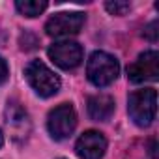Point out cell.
<instances>
[{
    "instance_id": "obj_1",
    "label": "cell",
    "mask_w": 159,
    "mask_h": 159,
    "mask_svg": "<svg viewBox=\"0 0 159 159\" xmlns=\"http://www.w3.org/2000/svg\"><path fill=\"white\" fill-rule=\"evenodd\" d=\"M118 73H120V64L112 54L105 51H96L90 54L88 64H86V75L94 86L98 88L109 86L111 83L116 81Z\"/></svg>"
},
{
    "instance_id": "obj_2",
    "label": "cell",
    "mask_w": 159,
    "mask_h": 159,
    "mask_svg": "<svg viewBox=\"0 0 159 159\" xmlns=\"http://www.w3.org/2000/svg\"><path fill=\"white\" fill-rule=\"evenodd\" d=\"M127 112L139 127H148L155 120L157 112V92L153 88L137 90L129 96Z\"/></svg>"
},
{
    "instance_id": "obj_3",
    "label": "cell",
    "mask_w": 159,
    "mask_h": 159,
    "mask_svg": "<svg viewBox=\"0 0 159 159\" xmlns=\"http://www.w3.org/2000/svg\"><path fill=\"white\" fill-rule=\"evenodd\" d=\"M26 81L30 83V86L34 88V92L41 98H51L54 94H58L60 90V79L54 71H51L43 62L39 60H32L26 69Z\"/></svg>"
},
{
    "instance_id": "obj_4",
    "label": "cell",
    "mask_w": 159,
    "mask_h": 159,
    "mask_svg": "<svg viewBox=\"0 0 159 159\" xmlns=\"http://www.w3.org/2000/svg\"><path fill=\"white\" fill-rule=\"evenodd\" d=\"M77 127V112L71 103H62L54 107L47 116V129L52 139L64 140L67 139Z\"/></svg>"
},
{
    "instance_id": "obj_5",
    "label": "cell",
    "mask_w": 159,
    "mask_h": 159,
    "mask_svg": "<svg viewBox=\"0 0 159 159\" xmlns=\"http://www.w3.org/2000/svg\"><path fill=\"white\" fill-rule=\"evenodd\" d=\"M127 77L135 84L153 83L159 79V54L157 51H146L127 67Z\"/></svg>"
},
{
    "instance_id": "obj_6",
    "label": "cell",
    "mask_w": 159,
    "mask_h": 159,
    "mask_svg": "<svg viewBox=\"0 0 159 159\" xmlns=\"http://www.w3.org/2000/svg\"><path fill=\"white\" fill-rule=\"evenodd\" d=\"M84 13L81 11H62L52 15L47 25H45V32L52 38H64V36H73L79 34V30L84 25Z\"/></svg>"
},
{
    "instance_id": "obj_7",
    "label": "cell",
    "mask_w": 159,
    "mask_h": 159,
    "mask_svg": "<svg viewBox=\"0 0 159 159\" xmlns=\"http://www.w3.org/2000/svg\"><path fill=\"white\" fill-rule=\"evenodd\" d=\"M49 58L62 69H75L83 62V47L75 41H58L52 43L47 51Z\"/></svg>"
},
{
    "instance_id": "obj_8",
    "label": "cell",
    "mask_w": 159,
    "mask_h": 159,
    "mask_svg": "<svg viewBox=\"0 0 159 159\" xmlns=\"http://www.w3.org/2000/svg\"><path fill=\"white\" fill-rule=\"evenodd\" d=\"M107 150V139L99 131H84L75 144V152L81 159H101Z\"/></svg>"
},
{
    "instance_id": "obj_9",
    "label": "cell",
    "mask_w": 159,
    "mask_h": 159,
    "mask_svg": "<svg viewBox=\"0 0 159 159\" xmlns=\"http://www.w3.org/2000/svg\"><path fill=\"white\" fill-rule=\"evenodd\" d=\"M4 118H6V124H8L15 140H25L30 135V129H32L30 118H28L26 111L17 101H8V107L4 111Z\"/></svg>"
},
{
    "instance_id": "obj_10",
    "label": "cell",
    "mask_w": 159,
    "mask_h": 159,
    "mask_svg": "<svg viewBox=\"0 0 159 159\" xmlns=\"http://www.w3.org/2000/svg\"><path fill=\"white\" fill-rule=\"evenodd\" d=\"M88 114L96 122H107L114 114V99L107 94L88 98Z\"/></svg>"
},
{
    "instance_id": "obj_11",
    "label": "cell",
    "mask_w": 159,
    "mask_h": 159,
    "mask_svg": "<svg viewBox=\"0 0 159 159\" xmlns=\"http://www.w3.org/2000/svg\"><path fill=\"white\" fill-rule=\"evenodd\" d=\"M15 8L25 17H38L47 10V2H43V0H19V2H15Z\"/></svg>"
},
{
    "instance_id": "obj_12",
    "label": "cell",
    "mask_w": 159,
    "mask_h": 159,
    "mask_svg": "<svg viewBox=\"0 0 159 159\" xmlns=\"http://www.w3.org/2000/svg\"><path fill=\"white\" fill-rule=\"evenodd\" d=\"M105 8H107V11L112 13V15H125V13L131 10V4H129V2H107Z\"/></svg>"
},
{
    "instance_id": "obj_13",
    "label": "cell",
    "mask_w": 159,
    "mask_h": 159,
    "mask_svg": "<svg viewBox=\"0 0 159 159\" xmlns=\"http://www.w3.org/2000/svg\"><path fill=\"white\" fill-rule=\"evenodd\" d=\"M157 26H159V23L157 21H152L146 28H144V38H148L150 41H157Z\"/></svg>"
},
{
    "instance_id": "obj_14",
    "label": "cell",
    "mask_w": 159,
    "mask_h": 159,
    "mask_svg": "<svg viewBox=\"0 0 159 159\" xmlns=\"http://www.w3.org/2000/svg\"><path fill=\"white\" fill-rule=\"evenodd\" d=\"M10 75V69H8V62L0 56V84H4L6 83V79Z\"/></svg>"
},
{
    "instance_id": "obj_15",
    "label": "cell",
    "mask_w": 159,
    "mask_h": 159,
    "mask_svg": "<svg viewBox=\"0 0 159 159\" xmlns=\"http://www.w3.org/2000/svg\"><path fill=\"white\" fill-rule=\"evenodd\" d=\"M2 144H4V135H2V131H0V148H2Z\"/></svg>"
}]
</instances>
